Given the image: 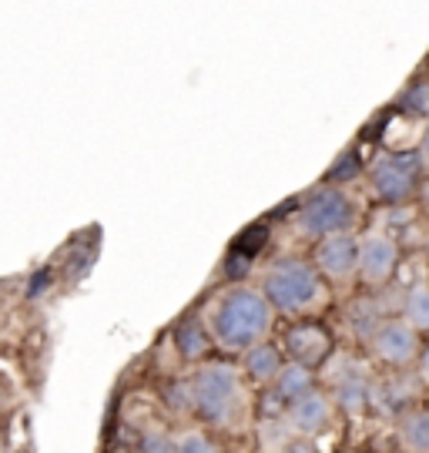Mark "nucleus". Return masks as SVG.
<instances>
[{"mask_svg": "<svg viewBox=\"0 0 429 453\" xmlns=\"http://www.w3.org/2000/svg\"><path fill=\"white\" fill-rule=\"evenodd\" d=\"M312 389H316V370L299 366V363H286L282 372H279V380L272 383V393L279 396V403L282 406L303 400L305 393H312Z\"/></svg>", "mask_w": 429, "mask_h": 453, "instance_id": "dca6fc26", "label": "nucleus"}, {"mask_svg": "<svg viewBox=\"0 0 429 453\" xmlns=\"http://www.w3.org/2000/svg\"><path fill=\"white\" fill-rule=\"evenodd\" d=\"M369 353L386 366H393V370H406L419 359L423 342H419V333L402 316H389L376 329V336L369 340Z\"/></svg>", "mask_w": 429, "mask_h": 453, "instance_id": "6e6552de", "label": "nucleus"}, {"mask_svg": "<svg viewBox=\"0 0 429 453\" xmlns=\"http://www.w3.org/2000/svg\"><path fill=\"white\" fill-rule=\"evenodd\" d=\"M191 396H195V413L211 426H235L245 413V387L241 372L228 359L205 363L191 380Z\"/></svg>", "mask_w": 429, "mask_h": 453, "instance_id": "7ed1b4c3", "label": "nucleus"}, {"mask_svg": "<svg viewBox=\"0 0 429 453\" xmlns=\"http://www.w3.org/2000/svg\"><path fill=\"white\" fill-rule=\"evenodd\" d=\"M312 265L316 273L326 279V286H349L359 279V235L346 232V235H329L316 242L312 249Z\"/></svg>", "mask_w": 429, "mask_h": 453, "instance_id": "0eeeda50", "label": "nucleus"}, {"mask_svg": "<svg viewBox=\"0 0 429 453\" xmlns=\"http://www.w3.org/2000/svg\"><path fill=\"white\" fill-rule=\"evenodd\" d=\"M175 453H218L215 443L202 434V430H185L175 437Z\"/></svg>", "mask_w": 429, "mask_h": 453, "instance_id": "4be33fe9", "label": "nucleus"}, {"mask_svg": "<svg viewBox=\"0 0 429 453\" xmlns=\"http://www.w3.org/2000/svg\"><path fill=\"white\" fill-rule=\"evenodd\" d=\"M399 108L406 114H413V118L429 121V78H419V81L410 84L399 97Z\"/></svg>", "mask_w": 429, "mask_h": 453, "instance_id": "6ab92c4d", "label": "nucleus"}, {"mask_svg": "<svg viewBox=\"0 0 429 453\" xmlns=\"http://www.w3.org/2000/svg\"><path fill=\"white\" fill-rule=\"evenodd\" d=\"M258 292L265 296L272 312L282 316H309L326 306V279L316 273V265L305 259H279L262 275Z\"/></svg>", "mask_w": 429, "mask_h": 453, "instance_id": "f03ea898", "label": "nucleus"}, {"mask_svg": "<svg viewBox=\"0 0 429 453\" xmlns=\"http://www.w3.org/2000/svg\"><path fill=\"white\" fill-rule=\"evenodd\" d=\"M333 370L335 376H333V393H329L333 406L339 413H346V417H363L369 410V389H372V372H369V366L352 357H339Z\"/></svg>", "mask_w": 429, "mask_h": 453, "instance_id": "1a4fd4ad", "label": "nucleus"}, {"mask_svg": "<svg viewBox=\"0 0 429 453\" xmlns=\"http://www.w3.org/2000/svg\"><path fill=\"white\" fill-rule=\"evenodd\" d=\"M282 417H286V426L292 430V437L312 440V437H318L322 430H329V423H333V417H335V406H333V400H329V393L312 389V393H305L303 400L288 403Z\"/></svg>", "mask_w": 429, "mask_h": 453, "instance_id": "9b49d317", "label": "nucleus"}, {"mask_svg": "<svg viewBox=\"0 0 429 453\" xmlns=\"http://www.w3.org/2000/svg\"><path fill=\"white\" fill-rule=\"evenodd\" d=\"M265 242H269V228L265 226H252L245 228L239 235V242L232 245V256H241V259H255V252H262L265 249Z\"/></svg>", "mask_w": 429, "mask_h": 453, "instance_id": "412c9836", "label": "nucleus"}, {"mask_svg": "<svg viewBox=\"0 0 429 453\" xmlns=\"http://www.w3.org/2000/svg\"><path fill=\"white\" fill-rule=\"evenodd\" d=\"M282 346H286L288 363H299L309 370H316L318 363L333 357V336L318 323H292L282 336Z\"/></svg>", "mask_w": 429, "mask_h": 453, "instance_id": "9d476101", "label": "nucleus"}, {"mask_svg": "<svg viewBox=\"0 0 429 453\" xmlns=\"http://www.w3.org/2000/svg\"><path fill=\"white\" fill-rule=\"evenodd\" d=\"M138 453H175V437H168L161 430H148L138 443Z\"/></svg>", "mask_w": 429, "mask_h": 453, "instance_id": "5701e85b", "label": "nucleus"}, {"mask_svg": "<svg viewBox=\"0 0 429 453\" xmlns=\"http://www.w3.org/2000/svg\"><path fill=\"white\" fill-rule=\"evenodd\" d=\"M241 366H245V376L252 380V383H258V387H269L279 380V372H282V366H286V359H282V349L275 346V342H258V346H252L249 353H241Z\"/></svg>", "mask_w": 429, "mask_h": 453, "instance_id": "4468645a", "label": "nucleus"}, {"mask_svg": "<svg viewBox=\"0 0 429 453\" xmlns=\"http://www.w3.org/2000/svg\"><path fill=\"white\" fill-rule=\"evenodd\" d=\"M416 380L419 387H429V346H423V353L416 359Z\"/></svg>", "mask_w": 429, "mask_h": 453, "instance_id": "393cba45", "label": "nucleus"}, {"mask_svg": "<svg viewBox=\"0 0 429 453\" xmlns=\"http://www.w3.org/2000/svg\"><path fill=\"white\" fill-rule=\"evenodd\" d=\"M402 249L389 232H366L359 235V282L369 289H386L399 273Z\"/></svg>", "mask_w": 429, "mask_h": 453, "instance_id": "423d86ee", "label": "nucleus"}, {"mask_svg": "<svg viewBox=\"0 0 429 453\" xmlns=\"http://www.w3.org/2000/svg\"><path fill=\"white\" fill-rule=\"evenodd\" d=\"M202 319H205L215 349H222L228 357H241L252 346L269 340L275 312L262 292L245 282H235L208 303Z\"/></svg>", "mask_w": 429, "mask_h": 453, "instance_id": "f257e3e1", "label": "nucleus"}, {"mask_svg": "<svg viewBox=\"0 0 429 453\" xmlns=\"http://www.w3.org/2000/svg\"><path fill=\"white\" fill-rule=\"evenodd\" d=\"M389 316H393V312L382 306L376 296H363V299H352L349 309H346V326L352 329L356 340L369 346V340L376 336V329H379Z\"/></svg>", "mask_w": 429, "mask_h": 453, "instance_id": "2eb2a0df", "label": "nucleus"}, {"mask_svg": "<svg viewBox=\"0 0 429 453\" xmlns=\"http://www.w3.org/2000/svg\"><path fill=\"white\" fill-rule=\"evenodd\" d=\"M423 172H426V165L419 158V151H386L366 168V179L379 202L406 205V202L419 198Z\"/></svg>", "mask_w": 429, "mask_h": 453, "instance_id": "39448f33", "label": "nucleus"}, {"mask_svg": "<svg viewBox=\"0 0 429 453\" xmlns=\"http://www.w3.org/2000/svg\"><path fill=\"white\" fill-rule=\"evenodd\" d=\"M416 400V383L406 372H389V376H372V389H369V410H376L382 417H406Z\"/></svg>", "mask_w": 429, "mask_h": 453, "instance_id": "f8f14e48", "label": "nucleus"}, {"mask_svg": "<svg viewBox=\"0 0 429 453\" xmlns=\"http://www.w3.org/2000/svg\"><path fill=\"white\" fill-rule=\"evenodd\" d=\"M172 342H175L178 357L185 359V363H205V359L211 357V349H215V342L208 336L205 319H202L198 312L178 319L175 329H172Z\"/></svg>", "mask_w": 429, "mask_h": 453, "instance_id": "ddd939ff", "label": "nucleus"}, {"mask_svg": "<svg viewBox=\"0 0 429 453\" xmlns=\"http://www.w3.org/2000/svg\"><path fill=\"white\" fill-rule=\"evenodd\" d=\"M426 259H429V232H426Z\"/></svg>", "mask_w": 429, "mask_h": 453, "instance_id": "cd10ccee", "label": "nucleus"}, {"mask_svg": "<svg viewBox=\"0 0 429 453\" xmlns=\"http://www.w3.org/2000/svg\"><path fill=\"white\" fill-rule=\"evenodd\" d=\"M282 453H318V447L305 437H292L286 447H282Z\"/></svg>", "mask_w": 429, "mask_h": 453, "instance_id": "b1692460", "label": "nucleus"}, {"mask_svg": "<svg viewBox=\"0 0 429 453\" xmlns=\"http://www.w3.org/2000/svg\"><path fill=\"white\" fill-rule=\"evenodd\" d=\"M399 443L406 453H429V410H410L396 420Z\"/></svg>", "mask_w": 429, "mask_h": 453, "instance_id": "f3484780", "label": "nucleus"}, {"mask_svg": "<svg viewBox=\"0 0 429 453\" xmlns=\"http://www.w3.org/2000/svg\"><path fill=\"white\" fill-rule=\"evenodd\" d=\"M359 222V198L349 188L339 185H318L295 205V228L305 239H329V235H346Z\"/></svg>", "mask_w": 429, "mask_h": 453, "instance_id": "20e7f679", "label": "nucleus"}, {"mask_svg": "<svg viewBox=\"0 0 429 453\" xmlns=\"http://www.w3.org/2000/svg\"><path fill=\"white\" fill-rule=\"evenodd\" d=\"M416 151H419V158H423V165H426V172H429V121L423 125V134H419V145H416Z\"/></svg>", "mask_w": 429, "mask_h": 453, "instance_id": "a878e982", "label": "nucleus"}, {"mask_svg": "<svg viewBox=\"0 0 429 453\" xmlns=\"http://www.w3.org/2000/svg\"><path fill=\"white\" fill-rule=\"evenodd\" d=\"M363 175V162H359V155L356 151H346V155H339V162L329 168V175H326V185H349L352 179H359Z\"/></svg>", "mask_w": 429, "mask_h": 453, "instance_id": "aec40b11", "label": "nucleus"}, {"mask_svg": "<svg viewBox=\"0 0 429 453\" xmlns=\"http://www.w3.org/2000/svg\"><path fill=\"white\" fill-rule=\"evenodd\" d=\"M7 406H11V389H7V383L0 380V413H4Z\"/></svg>", "mask_w": 429, "mask_h": 453, "instance_id": "bb28decb", "label": "nucleus"}, {"mask_svg": "<svg viewBox=\"0 0 429 453\" xmlns=\"http://www.w3.org/2000/svg\"><path fill=\"white\" fill-rule=\"evenodd\" d=\"M399 316L413 326L419 336H429V282H419V286H410L402 292V306H399Z\"/></svg>", "mask_w": 429, "mask_h": 453, "instance_id": "a211bd4d", "label": "nucleus"}]
</instances>
